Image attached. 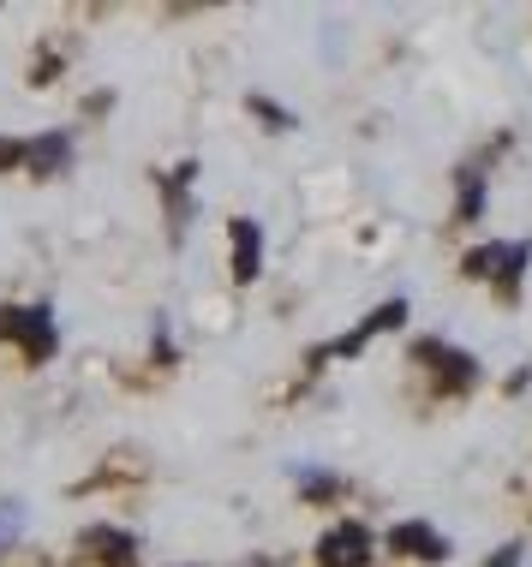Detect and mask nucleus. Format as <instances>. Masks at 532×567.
<instances>
[{
	"mask_svg": "<svg viewBox=\"0 0 532 567\" xmlns=\"http://www.w3.org/2000/svg\"><path fill=\"white\" fill-rule=\"evenodd\" d=\"M0 329L30 352V364H42L54 352V311H49V305H19V311L0 317Z\"/></svg>",
	"mask_w": 532,
	"mask_h": 567,
	"instance_id": "1",
	"label": "nucleus"
},
{
	"mask_svg": "<svg viewBox=\"0 0 532 567\" xmlns=\"http://www.w3.org/2000/svg\"><path fill=\"white\" fill-rule=\"evenodd\" d=\"M526 257H532L526 239H521V245H479V251H467V275L514 287V281H521V269H526Z\"/></svg>",
	"mask_w": 532,
	"mask_h": 567,
	"instance_id": "2",
	"label": "nucleus"
},
{
	"mask_svg": "<svg viewBox=\"0 0 532 567\" xmlns=\"http://www.w3.org/2000/svg\"><path fill=\"white\" fill-rule=\"evenodd\" d=\"M365 561H371V532L359 519H347V526H336L317 544V567H365Z\"/></svg>",
	"mask_w": 532,
	"mask_h": 567,
	"instance_id": "3",
	"label": "nucleus"
},
{
	"mask_svg": "<svg viewBox=\"0 0 532 567\" xmlns=\"http://www.w3.org/2000/svg\"><path fill=\"white\" fill-rule=\"evenodd\" d=\"M424 364H431L437 377H443V389H473V377H479V364L467 359V352H454V347H443V341H419L413 347Z\"/></svg>",
	"mask_w": 532,
	"mask_h": 567,
	"instance_id": "4",
	"label": "nucleus"
},
{
	"mask_svg": "<svg viewBox=\"0 0 532 567\" xmlns=\"http://www.w3.org/2000/svg\"><path fill=\"white\" fill-rule=\"evenodd\" d=\"M389 549H401V556H419V561L449 556V544L437 538L431 526H419V519H413V526H395V532H389Z\"/></svg>",
	"mask_w": 532,
	"mask_h": 567,
	"instance_id": "5",
	"label": "nucleus"
},
{
	"mask_svg": "<svg viewBox=\"0 0 532 567\" xmlns=\"http://www.w3.org/2000/svg\"><path fill=\"white\" fill-rule=\"evenodd\" d=\"M227 234H234V275H239V281H252V275L264 269V234H257L252 221H234Z\"/></svg>",
	"mask_w": 532,
	"mask_h": 567,
	"instance_id": "6",
	"label": "nucleus"
},
{
	"mask_svg": "<svg viewBox=\"0 0 532 567\" xmlns=\"http://www.w3.org/2000/svg\"><path fill=\"white\" fill-rule=\"evenodd\" d=\"M84 549L96 561H132V538H126V532H114V526H90L84 532Z\"/></svg>",
	"mask_w": 532,
	"mask_h": 567,
	"instance_id": "7",
	"label": "nucleus"
},
{
	"mask_svg": "<svg viewBox=\"0 0 532 567\" xmlns=\"http://www.w3.org/2000/svg\"><path fill=\"white\" fill-rule=\"evenodd\" d=\"M401 317H407V305H401V299H395V305H383V311H377V317H371V323H365L359 334H347V341H341L336 352H341V359H354V352H359L365 341H371V334H383V329H401Z\"/></svg>",
	"mask_w": 532,
	"mask_h": 567,
	"instance_id": "8",
	"label": "nucleus"
},
{
	"mask_svg": "<svg viewBox=\"0 0 532 567\" xmlns=\"http://www.w3.org/2000/svg\"><path fill=\"white\" fill-rule=\"evenodd\" d=\"M66 156H72V150H66V137H60V132L37 137V144H24V162L37 167V174H54V167H66Z\"/></svg>",
	"mask_w": 532,
	"mask_h": 567,
	"instance_id": "9",
	"label": "nucleus"
},
{
	"mask_svg": "<svg viewBox=\"0 0 532 567\" xmlns=\"http://www.w3.org/2000/svg\"><path fill=\"white\" fill-rule=\"evenodd\" d=\"M479 204H484V186H479V174H467V186H461V221H473Z\"/></svg>",
	"mask_w": 532,
	"mask_h": 567,
	"instance_id": "10",
	"label": "nucleus"
},
{
	"mask_svg": "<svg viewBox=\"0 0 532 567\" xmlns=\"http://www.w3.org/2000/svg\"><path fill=\"white\" fill-rule=\"evenodd\" d=\"M19 162H24V144H19V137H0V174L19 167Z\"/></svg>",
	"mask_w": 532,
	"mask_h": 567,
	"instance_id": "11",
	"label": "nucleus"
}]
</instances>
